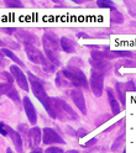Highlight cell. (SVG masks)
<instances>
[{
	"mask_svg": "<svg viewBox=\"0 0 136 153\" xmlns=\"http://www.w3.org/2000/svg\"><path fill=\"white\" fill-rule=\"evenodd\" d=\"M5 5L7 7H24V4L20 0H5Z\"/></svg>",
	"mask_w": 136,
	"mask_h": 153,
	"instance_id": "26",
	"label": "cell"
},
{
	"mask_svg": "<svg viewBox=\"0 0 136 153\" xmlns=\"http://www.w3.org/2000/svg\"><path fill=\"white\" fill-rule=\"evenodd\" d=\"M5 67V58H4V54L0 52V68H4Z\"/></svg>",
	"mask_w": 136,
	"mask_h": 153,
	"instance_id": "37",
	"label": "cell"
},
{
	"mask_svg": "<svg viewBox=\"0 0 136 153\" xmlns=\"http://www.w3.org/2000/svg\"><path fill=\"white\" fill-rule=\"evenodd\" d=\"M115 90L118 93V98L120 99L121 104L125 105V93H126V87L124 83H116L115 84Z\"/></svg>",
	"mask_w": 136,
	"mask_h": 153,
	"instance_id": "18",
	"label": "cell"
},
{
	"mask_svg": "<svg viewBox=\"0 0 136 153\" xmlns=\"http://www.w3.org/2000/svg\"><path fill=\"white\" fill-rule=\"evenodd\" d=\"M78 37H84V38H89L88 35H85V33H78Z\"/></svg>",
	"mask_w": 136,
	"mask_h": 153,
	"instance_id": "40",
	"label": "cell"
},
{
	"mask_svg": "<svg viewBox=\"0 0 136 153\" xmlns=\"http://www.w3.org/2000/svg\"><path fill=\"white\" fill-rule=\"evenodd\" d=\"M124 141H125V135L123 133L120 137H118V138L115 140V142L113 143V146H111V149H113V151H116V149H118V148L123 145V143H124Z\"/></svg>",
	"mask_w": 136,
	"mask_h": 153,
	"instance_id": "28",
	"label": "cell"
},
{
	"mask_svg": "<svg viewBox=\"0 0 136 153\" xmlns=\"http://www.w3.org/2000/svg\"><path fill=\"white\" fill-rule=\"evenodd\" d=\"M28 82H30V87H31V90L34 93V95L37 98V100L40 101L42 105L45 110L48 112V115L52 117V119H56V115L53 112V109H52V104H51V98H48V95L43 88V82L37 78V76H35L32 73L28 72Z\"/></svg>",
	"mask_w": 136,
	"mask_h": 153,
	"instance_id": "1",
	"label": "cell"
},
{
	"mask_svg": "<svg viewBox=\"0 0 136 153\" xmlns=\"http://www.w3.org/2000/svg\"><path fill=\"white\" fill-rule=\"evenodd\" d=\"M0 46H4V42H3L1 40H0Z\"/></svg>",
	"mask_w": 136,
	"mask_h": 153,
	"instance_id": "43",
	"label": "cell"
},
{
	"mask_svg": "<svg viewBox=\"0 0 136 153\" xmlns=\"http://www.w3.org/2000/svg\"><path fill=\"white\" fill-rule=\"evenodd\" d=\"M116 57L114 51L110 50H104V51H92V59L95 61H109V59H114Z\"/></svg>",
	"mask_w": 136,
	"mask_h": 153,
	"instance_id": "13",
	"label": "cell"
},
{
	"mask_svg": "<svg viewBox=\"0 0 136 153\" xmlns=\"http://www.w3.org/2000/svg\"><path fill=\"white\" fill-rule=\"evenodd\" d=\"M42 141V135H41V130L38 127H32L28 130V135H27V142L28 146L32 149L37 148L40 146V142Z\"/></svg>",
	"mask_w": 136,
	"mask_h": 153,
	"instance_id": "11",
	"label": "cell"
},
{
	"mask_svg": "<svg viewBox=\"0 0 136 153\" xmlns=\"http://www.w3.org/2000/svg\"><path fill=\"white\" fill-rule=\"evenodd\" d=\"M106 94H108V99H109V104H110V108H111L113 114L118 115L121 111V108H120V104H119L118 99L114 97V93H113V90L110 88L106 89Z\"/></svg>",
	"mask_w": 136,
	"mask_h": 153,
	"instance_id": "15",
	"label": "cell"
},
{
	"mask_svg": "<svg viewBox=\"0 0 136 153\" xmlns=\"http://www.w3.org/2000/svg\"><path fill=\"white\" fill-rule=\"evenodd\" d=\"M56 85H57V87H64V85H69V84H68V82L66 80V78L62 75L61 72H58L57 75H56Z\"/></svg>",
	"mask_w": 136,
	"mask_h": 153,
	"instance_id": "24",
	"label": "cell"
},
{
	"mask_svg": "<svg viewBox=\"0 0 136 153\" xmlns=\"http://www.w3.org/2000/svg\"><path fill=\"white\" fill-rule=\"evenodd\" d=\"M1 75H3V76H5V79H6V82H7V83L13 84V82H14V76L11 75V73H9V72H3V73H1Z\"/></svg>",
	"mask_w": 136,
	"mask_h": 153,
	"instance_id": "33",
	"label": "cell"
},
{
	"mask_svg": "<svg viewBox=\"0 0 136 153\" xmlns=\"http://www.w3.org/2000/svg\"><path fill=\"white\" fill-rule=\"evenodd\" d=\"M3 31L6 33H14L16 31V28H3Z\"/></svg>",
	"mask_w": 136,
	"mask_h": 153,
	"instance_id": "38",
	"label": "cell"
},
{
	"mask_svg": "<svg viewBox=\"0 0 136 153\" xmlns=\"http://www.w3.org/2000/svg\"><path fill=\"white\" fill-rule=\"evenodd\" d=\"M85 135H88V131L84 130V128H78V131H77V136H78V138H81Z\"/></svg>",
	"mask_w": 136,
	"mask_h": 153,
	"instance_id": "35",
	"label": "cell"
},
{
	"mask_svg": "<svg viewBox=\"0 0 136 153\" xmlns=\"http://www.w3.org/2000/svg\"><path fill=\"white\" fill-rule=\"evenodd\" d=\"M104 74L92 69L90 72V78H89V85H90V90L93 91V94L96 98H100L103 94V89H104Z\"/></svg>",
	"mask_w": 136,
	"mask_h": 153,
	"instance_id": "4",
	"label": "cell"
},
{
	"mask_svg": "<svg viewBox=\"0 0 136 153\" xmlns=\"http://www.w3.org/2000/svg\"><path fill=\"white\" fill-rule=\"evenodd\" d=\"M0 52H1L4 56H6V57H9V58H10L11 61H14L16 64H19V65H20V67H22V68H24V67H25V64L22 63V61L20 59V58H17V57L10 51V50H7V48H1V50H0Z\"/></svg>",
	"mask_w": 136,
	"mask_h": 153,
	"instance_id": "19",
	"label": "cell"
},
{
	"mask_svg": "<svg viewBox=\"0 0 136 153\" xmlns=\"http://www.w3.org/2000/svg\"><path fill=\"white\" fill-rule=\"evenodd\" d=\"M57 100H58V102H60L61 108L63 109V111L66 112V115L68 116V119H69V120H74V121L78 120V115H77V112H75L64 100H62V99H57Z\"/></svg>",
	"mask_w": 136,
	"mask_h": 153,
	"instance_id": "16",
	"label": "cell"
},
{
	"mask_svg": "<svg viewBox=\"0 0 136 153\" xmlns=\"http://www.w3.org/2000/svg\"><path fill=\"white\" fill-rule=\"evenodd\" d=\"M110 21H111L113 24L120 25V24L124 22V16H123V14H121L120 11H118L116 9H114V10L110 11Z\"/></svg>",
	"mask_w": 136,
	"mask_h": 153,
	"instance_id": "20",
	"label": "cell"
},
{
	"mask_svg": "<svg viewBox=\"0 0 136 153\" xmlns=\"http://www.w3.org/2000/svg\"><path fill=\"white\" fill-rule=\"evenodd\" d=\"M121 65H125V67H135L136 65V63H134L132 61H130V59H121L119 63H116V72H118V69L120 68Z\"/></svg>",
	"mask_w": 136,
	"mask_h": 153,
	"instance_id": "27",
	"label": "cell"
},
{
	"mask_svg": "<svg viewBox=\"0 0 136 153\" xmlns=\"http://www.w3.org/2000/svg\"><path fill=\"white\" fill-rule=\"evenodd\" d=\"M60 46H61V48L67 53H74L75 52L74 42L68 37H62L61 38L60 40Z\"/></svg>",
	"mask_w": 136,
	"mask_h": 153,
	"instance_id": "17",
	"label": "cell"
},
{
	"mask_svg": "<svg viewBox=\"0 0 136 153\" xmlns=\"http://www.w3.org/2000/svg\"><path fill=\"white\" fill-rule=\"evenodd\" d=\"M125 87H126V91H136V85L132 80L125 83Z\"/></svg>",
	"mask_w": 136,
	"mask_h": 153,
	"instance_id": "31",
	"label": "cell"
},
{
	"mask_svg": "<svg viewBox=\"0 0 136 153\" xmlns=\"http://www.w3.org/2000/svg\"><path fill=\"white\" fill-rule=\"evenodd\" d=\"M0 133H1L3 136H6L7 132H6V128H5V125L4 123H0Z\"/></svg>",
	"mask_w": 136,
	"mask_h": 153,
	"instance_id": "36",
	"label": "cell"
},
{
	"mask_svg": "<svg viewBox=\"0 0 136 153\" xmlns=\"http://www.w3.org/2000/svg\"><path fill=\"white\" fill-rule=\"evenodd\" d=\"M125 5L128 6L129 14L132 17H136V1H132V0H125Z\"/></svg>",
	"mask_w": 136,
	"mask_h": 153,
	"instance_id": "22",
	"label": "cell"
},
{
	"mask_svg": "<svg viewBox=\"0 0 136 153\" xmlns=\"http://www.w3.org/2000/svg\"><path fill=\"white\" fill-rule=\"evenodd\" d=\"M25 52H26V56L28 57V59L35 64H41L43 67L48 63V59L46 58V56L34 45H26Z\"/></svg>",
	"mask_w": 136,
	"mask_h": 153,
	"instance_id": "5",
	"label": "cell"
},
{
	"mask_svg": "<svg viewBox=\"0 0 136 153\" xmlns=\"http://www.w3.org/2000/svg\"><path fill=\"white\" fill-rule=\"evenodd\" d=\"M89 63H90V65L93 67V69H95V71H98V72L103 73L104 75L110 73L111 64H110L108 61H95V59H90Z\"/></svg>",
	"mask_w": 136,
	"mask_h": 153,
	"instance_id": "14",
	"label": "cell"
},
{
	"mask_svg": "<svg viewBox=\"0 0 136 153\" xmlns=\"http://www.w3.org/2000/svg\"><path fill=\"white\" fill-rule=\"evenodd\" d=\"M14 36L19 42L24 43L25 46L26 45H34L35 46V43L38 41L36 35H34L32 32H28L26 30H22V28H16V31L14 32Z\"/></svg>",
	"mask_w": 136,
	"mask_h": 153,
	"instance_id": "8",
	"label": "cell"
},
{
	"mask_svg": "<svg viewBox=\"0 0 136 153\" xmlns=\"http://www.w3.org/2000/svg\"><path fill=\"white\" fill-rule=\"evenodd\" d=\"M6 153H13V151H11V148H6Z\"/></svg>",
	"mask_w": 136,
	"mask_h": 153,
	"instance_id": "42",
	"label": "cell"
},
{
	"mask_svg": "<svg viewBox=\"0 0 136 153\" xmlns=\"http://www.w3.org/2000/svg\"><path fill=\"white\" fill-rule=\"evenodd\" d=\"M7 97L10 98L15 104H17V105H20V97H19V93H17V90L15 89V88H13L10 91H9L7 94Z\"/></svg>",
	"mask_w": 136,
	"mask_h": 153,
	"instance_id": "23",
	"label": "cell"
},
{
	"mask_svg": "<svg viewBox=\"0 0 136 153\" xmlns=\"http://www.w3.org/2000/svg\"><path fill=\"white\" fill-rule=\"evenodd\" d=\"M22 106H24V110H25V114L28 119V122L31 125H35L37 122V114H36V109L34 106L32 101L28 99V97H25L22 99Z\"/></svg>",
	"mask_w": 136,
	"mask_h": 153,
	"instance_id": "10",
	"label": "cell"
},
{
	"mask_svg": "<svg viewBox=\"0 0 136 153\" xmlns=\"http://www.w3.org/2000/svg\"><path fill=\"white\" fill-rule=\"evenodd\" d=\"M96 5L99 7H106V9H110V10H114L115 9V4L111 0H98L96 1Z\"/></svg>",
	"mask_w": 136,
	"mask_h": 153,
	"instance_id": "21",
	"label": "cell"
},
{
	"mask_svg": "<svg viewBox=\"0 0 136 153\" xmlns=\"http://www.w3.org/2000/svg\"><path fill=\"white\" fill-rule=\"evenodd\" d=\"M13 88V84L10 83H0V95H6Z\"/></svg>",
	"mask_w": 136,
	"mask_h": 153,
	"instance_id": "25",
	"label": "cell"
},
{
	"mask_svg": "<svg viewBox=\"0 0 136 153\" xmlns=\"http://www.w3.org/2000/svg\"><path fill=\"white\" fill-rule=\"evenodd\" d=\"M42 45L46 52V58L48 59V62H51L53 65H61V61H60V41H58L57 36L48 31L45 32L43 37H42Z\"/></svg>",
	"mask_w": 136,
	"mask_h": 153,
	"instance_id": "2",
	"label": "cell"
},
{
	"mask_svg": "<svg viewBox=\"0 0 136 153\" xmlns=\"http://www.w3.org/2000/svg\"><path fill=\"white\" fill-rule=\"evenodd\" d=\"M61 73L66 78V80L68 82V84L72 85V87L88 89V80H87V76L78 67L68 65L67 68L61 71Z\"/></svg>",
	"mask_w": 136,
	"mask_h": 153,
	"instance_id": "3",
	"label": "cell"
},
{
	"mask_svg": "<svg viewBox=\"0 0 136 153\" xmlns=\"http://www.w3.org/2000/svg\"><path fill=\"white\" fill-rule=\"evenodd\" d=\"M71 99L73 100L74 105L78 110L83 114V115H87V106H85V99H84V95H83V91L79 89V88H74L71 90Z\"/></svg>",
	"mask_w": 136,
	"mask_h": 153,
	"instance_id": "9",
	"label": "cell"
},
{
	"mask_svg": "<svg viewBox=\"0 0 136 153\" xmlns=\"http://www.w3.org/2000/svg\"><path fill=\"white\" fill-rule=\"evenodd\" d=\"M43 71L47 73H53L56 71V65H53L51 62H48L46 65H43Z\"/></svg>",
	"mask_w": 136,
	"mask_h": 153,
	"instance_id": "29",
	"label": "cell"
},
{
	"mask_svg": "<svg viewBox=\"0 0 136 153\" xmlns=\"http://www.w3.org/2000/svg\"><path fill=\"white\" fill-rule=\"evenodd\" d=\"M10 73L14 76V80L17 83V85L22 90L27 91L28 89H30L28 88V79L26 78V75L24 74V72L19 68V65H15V64L10 65Z\"/></svg>",
	"mask_w": 136,
	"mask_h": 153,
	"instance_id": "6",
	"label": "cell"
},
{
	"mask_svg": "<svg viewBox=\"0 0 136 153\" xmlns=\"http://www.w3.org/2000/svg\"><path fill=\"white\" fill-rule=\"evenodd\" d=\"M96 141H98V138H92L90 141H88V142H85V143H83V147H92L93 145H95L96 143Z\"/></svg>",
	"mask_w": 136,
	"mask_h": 153,
	"instance_id": "34",
	"label": "cell"
},
{
	"mask_svg": "<svg viewBox=\"0 0 136 153\" xmlns=\"http://www.w3.org/2000/svg\"><path fill=\"white\" fill-rule=\"evenodd\" d=\"M5 128H6L7 135L10 136V138H11V141H13V143H14L16 151H17L19 153H21V152H22V137H21V135H20V132L13 130L10 126H6V125H5Z\"/></svg>",
	"mask_w": 136,
	"mask_h": 153,
	"instance_id": "12",
	"label": "cell"
},
{
	"mask_svg": "<svg viewBox=\"0 0 136 153\" xmlns=\"http://www.w3.org/2000/svg\"><path fill=\"white\" fill-rule=\"evenodd\" d=\"M116 57H131L132 53L130 51H114Z\"/></svg>",
	"mask_w": 136,
	"mask_h": 153,
	"instance_id": "32",
	"label": "cell"
},
{
	"mask_svg": "<svg viewBox=\"0 0 136 153\" xmlns=\"http://www.w3.org/2000/svg\"><path fill=\"white\" fill-rule=\"evenodd\" d=\"M45 153H64V152H63V149L60 148V147H48V148L45 151Z\"/></svg>",
	"mask_w": 136,
	"mask_h": 153,
	"instance_id": "30",
	"label": "cell"
},
{
	"mask_svg": "<svg viewBox=\"0 0 136 153\" xmlns=\"http://www.w3.org/2000/svg\"><path fill=\"white\" fill-rule=\"evenodd\" d=\"M42 142L45 145H55V143H60V145H64V140L58 135V133L50 127H45L42 131Z\"/></svg>",
	"mask_w": 136,
	"mask_h": 153,
	"instance_id": "7",
	"label": "cell"
},
{
	"mask_svg": "<svg viewBox=\"0 0 136 153\" xmlns=\"http://www.w3.org/2000/svg\"><path fill=\"white\" fill-rule=\"evenodd\" d=\"M30 153H43V151L40 148V147H37V148H35V149H32Z\"/></svg>",
	"mask_w": 136,
	"mask_h": 153,
	"instance_id": "39",
	"label": "cell"
},
{
	"mask_svg": "<svg viewBox=\"0 0 136 153\" xmlns=\"http://www.w3.org/2000/svg\"><path fill=\"white\" fill-rule=\"evenodd\" d=\"M64 153H79V152H78V151H75V149H71V151L64 152Z\"/></svg>",
	"mask_w": 136,
	"mask_h": 153,
	"instance_id": "41",
	"label": "cell"
}]
</instances>
